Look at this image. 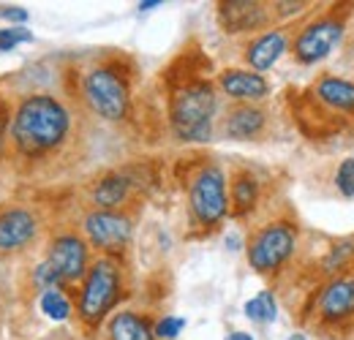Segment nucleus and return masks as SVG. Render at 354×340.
<instances>
[{"label": "nucleus", "mask_w": 354, "mask_h": 340, "mask_svg": "<svg viewBox=\"0 0 354 340\" xmlns=\"http://www.w3.org/2000/svg\"><path fill=\"white\" fill-rule=\"evenodd\" d=\"M221 19L229 33H240V30H254L262 25L265 19V8L259 3H221Z\"/></svg>", "instance_id": "ddd939ff"}, {"label": "nucleus", "mask_w": 354, "mask_h": 340, "mask_svg": "<svg viewBox=\"0 0 354 340\" xmlns=\"http://www.w3.org/2000/svg\"><path fill=\"white\" fill-rule=\"evenodd\" d=\"M158 6H161L158 0H150V3H139V8H142V11H150V8H158Z\"/></svg>", "instance_id": "cd10ccee"}, {"label": "nucleus", "mask_w": 354, "mask_h": 340, "mask_svg": "<svg viewBox=\"0 0 354 340\" xmlns=\"http://www.w3.org/2000/svg\"><path fill=\"white\" fill-rule=\"evenodd\" d=\"M183 327H185V319H180V316H167V319L158 321V327H156V338L172 340L183 332Z\"/></svg>", "instance_id": "b1692460"}, {"label": "nucleus", "mask_w": 354, "mask_h": 340, "mask_svg": "<svg viewBox=\"0 0 354 340\" xmlns=\"http://www.w3.org/2000/svg\"><path fill=\"white\" fill-rule=\"evenodd\" d=\"M341 22H335V19H319V22H313L308 25L300 36H297V41H295V55H297V60L300 63H316V60H322V57H327L330 52H333V46L338 44L341 39Z\"/></svg>", "instance_id": "1a4fd4ad"}, {"label": "nucleus", "mask_w": 354, "mask_h": 340, "mask_svg": "<svg viewBox=\"0 0 354 340\" xmlns=\"http://www.w3.org/2000/svg\"><path fill=\"white\" fill-rule=\"evenodd\" d=\"M232 196H234V210L237 213H245L257 205V196H259V185L251 174H240L234 180V188H232Z\"/></svg>", "instance_id": "6ab92c4d"}, {"label": "nucleus", "mask_w": 354, "mask_h": 340, "mask_svg": "<svg viewBox=\"0 0 354 340\" xmlns=\"http://www.w3.org/2000/svg\"><path fill=\"white\" fill-rule=\"evenodd\" d=\"M85 234L101 251H120L131 240V220L109 210H95L85 218Z\"/></svg>", "instance_id": "0eeeda50"}, {"label": "nucleus", "mask_w": 354, "mask_h": 340, "mask_svg": "<svg viewBox=\"0 0 354 340\" xmlns=\"http://www.w3.org/2000/svg\"><path fill=\"white\" fill-rule=\"evenodd\" d=\"M335 182H338V191H341L344 196H354V158H346V161L338 167Z\"/></svg>", "instance_id": "5701e85b"}, {"label": "nucleus", "mask_w": 354, "mask_h": 340, "mask_svg": "<svg viewBox=\"0 0 354 340\" xmlns=\"http://www.w3.org/2000/svg\"><path fill=\"white\" fill-rule=\"evenodd\" d=\"M283 49H286V36L281 30H272V33H265V36H259L257 41L251 44L245 57L257 71H267L283 55Z\"/></svg>", "instance_id": "4468645a"}, {"label": "nucleus", "mask_w": 354, "mask_h": 340, "mask_svg": "<svg viewBox=\"0 0 354 340\" xmlns=\"http://www.w3.org/2000/svg\"><path fill=\"white\" fill-rule=\"evenodd\" d=\"M41 313L49 316L52 321H66L68 316H71V302L66 299V294L60 292V289H49L41 294Z\"/></svg>", "instance_id": "aec40b11"}, {"label": "nucleus", "mask_w": 354, "mask_h": 340, "mask_svg": "<svg viewBox=\"0 0 354 340\" xmlns=\"http://www.w3.org/2000/svg\"><path fill=\"white\" fill-rule=\"evenodd\" d=\"M295 251V229L289 223H270L265 226L248 248V261L254 270L270 272L275 267H281Z\"/></svg>", "instance_id": "39448f33"}, {"label": "nucleus", "mask_w": 354, "mask_h": 340, "mask_svg": "<svg viewBox=\"0 0 354 340\" xmlns=\"http://www.w3.org/2000/svg\"><path fill=\"white\" fill-rule=\"evenodd\" d=\"M3 131H6V106L0 101V136H3Z\"/></svg>", "instance_id": "bb28decb"}, {"label": "nucleus", "mask_w": 354, "mask_h": 340, "mask_svg": "<svg viewBox=\"0 0 354 340\" xmlns=\"http://www.w3.org/2000/svg\"><path fill=\"white\" fill-rule=\"evenodd\" d=\"M126 196H129V180L120 177V174H109V177H104V180L95 185V191H93L95 205L104 207V210L118 207L120 202H126Z\"/></svg>", "instance_id": "a211bd4d"}, {"label": "nucleus", "mask_w": 354, "mask_h": 340, "mask_svg": "<svg viewBox=\"0 0 354 340\" xmlns=\"http://www.w3.org/2000/svg\"><path fill=\"white\" fill-rule=\"evenodd\" d=\"M229 340H254V338H251L248 332H232V338Z\"/></svg>", "instance_id": "c85d7f7f"}, {"label": "nucleus", "mask_w": 354, "mask_h": 340, "mask_svg": "<svg viewBox=\"0 0 354 340\" xmlns=\"http://www.w3.org/2000/svg\"><path fill=\"white\" fill-rule=\"evenodd\" d=\"M120 297V272L112 258H98L85 275L80 294V316L85 324H98Z\"/></svg>", "instance_id": "7ed1b4c3"}, {"label": "nucleus", "mask_w": 354, "mask_h": 340, "mask_svg": "<svg viewBox=\"0 0 354 340\" xmlns=\"http://www.w3.org/2000/svg\"><path fill=\"white\" fill-rule=\"evenodd\" d=\"M275 313H278V308H275V299H272L270 292H259L257 297L245 302V316H248L251 321L267 324V321L275 319Z\"/></svg>", "instance_id": "412c9836"}, {"label": "nucleus", "mask_w": 354, "mask_h": 340, "mask_svg": "<svg viewBox=\"0 0 354 340\" xmlns=\"http://www.w3.org/2000/svg\"><path fill=\"white\" fill-rule=\"evenodd\" d=\"M46 264L60 275V281H80L88 270V245L77 234H60L49 245Z\"/></svg>", "instance_id": "6e6552de"}, {"label": "nucleus", "mask_w": 354, "mask_h": 340, "mask_svg": "<svg viewBox=\"0 0 354 340\" xmlns=\"http://www.w3.org/2000/svg\"><path fill=\"white\" fill-rule=\"evenodd\" d=\"M265 128V115L254 106H237L226 117V136L232 139H251Z\"/></svg>", "instance_id": "2eb2a0df"}, {"label": "nucleus", "mask_w": 354, "mask_h": 340, "mask_svg": "<svg viewBox=\"0 0 354 340\" xmlns=\"http://www.w3.org/2000/svg\"><path fill=\"white\" fill-rule=\"evenodd\" d=\"M28 41H33V33L25 28H3L0 30V52H11L14 46Z\"/></svg>", "instance_id": "4be33fe9"}, {"label": "nucleus", "mask_w": 354, "mask_h": 340, "mask_svg": "<svg viewBox=\"0 0 354 340\" xmlns=\"http://www.w3.org/2000/svg\"><path fill=\"white\" fill-rule=\"evenodd\" d=\"M292 340H306V338H303V335H295V338H292Z\"/></svg>", "instance_id": "c756f323"}, {"label": "nucleus", "mask_w": 354, "mask_h": 340, "mask_svg": "<svg viewBox=\"0 0 354 340\" xmlns=\"http://www.w3.org/2000/svg\"><path fill=\"white\" fill-rule=\"evenodd\" d=\"M0 17L8 19V22H28V11L19 8V6H11V8H0Z\"/></svg>", "instance_id": "a878e982"}, {"label": "nucleus", "mask_w": 354, "mask_h": 340, "mask_svg": "<svg viewBox=\"0 0 354 340\" xmlns=\"http://www.w3.org/2000/svg\"><path fill=\"white\" fill-rule=\"evenodd\" d=\"M33 281H36V286H41L44 292H49V289H57L63 281H60V275L49 267V264H39V270H36V275H33Z\"/></svg>", "instance_id": "393cba45"}, {"label": "nucleus", "mask_w": 354, "mask_h": 340, "mask_svg": "<svg viewBox=\"0 0 354 340\" xmlns=\"http://www.w3.org/2000/svg\"><path fill=\"white\" fill-rule=\"evenodd\" d=\"M216 93L210 82H191L172 98V128L183 142H205L213 131Z\"/></svg>", "instance_id": "f03ea898"}, {"label": "nucleus", "mask_w": 354, "mask_h": 340, "mask_svg": "<svg viewBox=\"0 0 354 340\" xmlns=\"http://www.w3.org/2000/svg\"><path fill=\"white\" fill-rule=\"evenodd\" d=\"M71 128L68 109L52 95H28L14 112V144L25 155H44L55 150Z\"/></svg>", "instance_id": "f257e3e1"}, {"label": "nucleus", "mask_w": 354, "mask_h": 340, "mask_svg": "<svg viewBox=\"0 0 354 340\" xmlns=\"http://www.w3.org/2000/svg\"><path fill=\"white\" fill-rule=\"evenodd\" d=\"M109 338L112 340H153L150 335V327L145 319H139L136 313L126 310V313H118L112 321H109Z\"/></svg>", "instance_id": "f3484780"}, {"label": "nucleus", "mask_w": 354, "mask_h": 340, "mask_svg": "<svg viewBox=\"0 0 354 340\" xmlns=\"http://www.w3.org/2000/svg\"><path fill=\"white\" fill-rule=\"evenodd\" d=\"M85 98L104 120H123L129 112V87L112 68H93L85 77Z\"/></svg>", "instance_id": "20e7f679"}, {"label": "nucleus", "mask_w": 354, "mask_h": 340, "mask_svg": "<svg viewBox=\"0 0 354 340\" xmlns=\"http://www.w3.org/2000/svg\"><path fill=\"white\" fill-rule=\"evenodd\" d=\"M221 87L226 95L240 98V101H257V98H265L267 90H270L262 74H251V71H240V68L223 71Z\"/></svg>", "instance_id": "f8f14e48"}, {"label": "nucleus", "mask_w": 354, "mask_h": 340, "mask_svg": "<svg viewBox=\"0 0 354 340\" xmlns=\"http://www.w3.org/2000/svg\"><path fill=\"white\" fill-rule=\"evenodd\" d=\"M319 313L327 321H341L354 313V278H338L333 281L322 297H319Z\"/></svg>", "instance_id": "9b49d317"}, {"label": "nucleus", "mask_w": 354, "mask_h": 340, "mask_svg": "<svg viewBox=\"0 0 354 340\" xmlns=\"http://www.w3.org/2000/svg\"><path fill=\"white\" fill-rule=\"evenodd\" d=\"M316 95H319V101H324L335 109H344V112L354 109V85L346 79H335V77L322 79L316 85Z\"/></svg>", "instance_id": "dca6fc26"}, {"label": "nucleus", "mask_w": 354, "mask_h": 340, "mask_svg": "<svg viewBox=\"0 0 354 340\" xmlns=\"http://www.w3.org/2000/svg\"><path fill=\"white\" fill-rule=\"evenodd\" d=\"M191 210L202 223H216L226 215V185L216 167H207L191 185Z\"/></svg>", "instance_id": "423d86ee"}, {"label": "nucleus", "mask_w": 354, "mask_h": 340, "mask_svg": "<svg viewBox=\"0 0 354 340\" xmlns=\"http://www.w3.org/2000/svg\"><path fill=\"white\" fill-rule=\"evenodd\" d=\"M39 220L28 210H8L0 215V251H19L36 240Z\"/></svg>", "instance_id": "9d476101"}]
</instances>
